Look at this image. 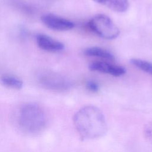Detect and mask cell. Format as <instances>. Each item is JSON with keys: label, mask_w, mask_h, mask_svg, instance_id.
I'll list each match as a JSON object with an SVG mask.
<instances>
[{"label": "cell", "mask_w": 152, "mask_h": 152, "mask_svg": "<svg viewBox=\"0 0 152 152\" xmlns=\"http://www.w3.org/2000/svg\"><path fill=\"white\" fill-rule=\"evenodd\" d=\"M74 125L83 140H93L103 136L107 124L102 112L94 106H86L79 109L73 118Z\"/></svg>", "instance_id": "obj_1"}, {"label": "cell", "mask_w": 152, "mask_h": 152, "mask_svg": "<svg viewBox=\"0 0 152 152\" xmlns=\"http://www.w3.org/2000/svg\"><path fill=\"white\" fill-rule=\"evenodd\" d=\"M20 128L26 132L35 134L41 132L46 126L47 118L42 107L35 103L23 106L18 116Z\"/></svg>", "instance_id": "obj_2"}, {"label": "cell", "mask_w": 152, "mask_h": 152, "mask_svg": "<svg viewBox=\"0 0 152 152\" xmlns=\"http://www.w3.org/2000/svg\"><path fill=\"white\" fill-rule=\"evenodd\" d=\"M88 24L93 32L105 39H116L120 33V30L116 24L104 14H99L94 15Z\"/></svg>", "instance_id": "obj_3"}, {"label": "cell", "mask_w": 152, "mask_h": 152, "mask_svg": "<svg viewBox=\"0 0 152 152\" xmlns=\"http://www.w3.org/2000/svg\"><path fill=\"white\" fill-rule=\"evenodd\" d=\"M41 19L48 27L54 30L66 31L73 28L75 26L72 21L52 14H45Z\"/></svg>", "instance_id": "obj_4"}, {"label": "cell", "mask_w": 152, "mask_h": 152, "mask_svg": "<svg viewBox=\"0 0 152 152\" xmlns=\"http://www.w3.org/2000/svg\"><path fill=\"white\" fill-rule=\"evenodd\" d=\"M40 82L45 88L53 90H65L71 86V83L68 80L53 74H45L41 76Z\"/></svg>", "instance_id": "obj_5"}, {"label": "cell", "mask_w": 152, "mask_h": 152, "mask_svg": "<svg viewBox=\"0 0 152 152\" xmlns=\"http://www.w3.org/2000/svg\"><path fill=\"white\" fill-rule=\"evenodd\" d=\"M88 68L90 71L108 74L115 77L121 76L126 72L125 68L122 66L102 61L93 62L90 64Z\"/></svg>", "instance_id": "obj_6"}, {"label": "cell", "mask_w": 152, "mask_h": 152, "mask_svg": "<svg viewBox=\"0 0 152 152\" xmlns=\"http://www.w3.org/2000/svg\"><path fill=\"white\" fill-rule=\"evenodd\" d=\"M37 43L40 49L47 52H56L64 48V45L62 43L45 34L38 35Z\"/></svg>", "instance_id": "obj_7"}, {"label": "cell", "mask_w": 152, "mask_h": 152, "mask_svg": "<svg viewBox=\"0 0 152 152\" xmlns=\"http://www.w3.org/2000/svg\"><path fill=\"white\" fill-rule=\"evenodd\" d=\"M84 53L87 56L99 57L109 60H113L115 59V57L112 53L99 47L88 48L85 49Z\"/></svg>", "instance_id": "obj_8"}, {"label": "cell", "mask_w": 152, "mask_h": 152, "mask_svg": "<svg viewBox=\"0 0 152 152\" xmlns=\"http://www.w3.org/2000/svg\"><path fill=\"white\" fill-rule=\"evenodd\" d=\"M2 84L9 88L19 90L23 87V81L18 77L12 75H4L1 77Z\"/></svg>", "instance_id": "obj_9"}, {"label": "cell", "mask_w": 152, "mask_h": 152, "mask_svg": "<svg viewBox=\"0 0 152 152\" xmlns=\"http://www.w3.org/2000/svg\"><path fill=\"white\" fill-rule=\"evenodd\" d=\"M106 6L113 11L124 12L128 9L129 3L128 0H109Z\"/></svg>", "instance_id": "obj_10"}, {"label": "cell", "mask_w": 152, "mask_h": 152, "mask_svg": "<svg viewBox=\"0 0 152 152\" xmlns=\"http://www.w3.org/2000/svg\"><path fill=\"white\" fill-rule=\"evenodd\" d=\"M130 62L137 68H139L140 69L143 71L144 72H147L151 75H152V64L138 58H132L130 60Z\"/></svg>", "instance_id": "obj_11"}, {"label": "cell", "mask_w": 152, "mask_h": 152, "mask_svg": "<svg viewBox=\"0 0 152 152\" xmlns=\"http://www.w3.org/2000/svg\"><path fill=\"white\" fill-rule=\"evenodd\" d=\"M144 132L145 138L152 143V122L148 123L145 126Z\"/></svg>", "instance_id": "obj_12"}, {"label": "cell", "mask_w": 152, "mask_h": 152, "mask_svg": "<svg viewBox=\"0 0 152 152\" xmlns=\"http://www.w3.org/2000/svg\"><path fill=\"white\" fill-rule=\"evenodd\" d=\"M86 87L89 90L93 92L97 91L99 88V86L98 84H97L96 82L93 81H88L86 83Z\"/></svg>", "instance_id": "obj_13"}, {"label": "cell", "mask_w": 152, "mask_h": 152, "mask_svg": "<svg viewBox=\"0 0 152 152\" xmlns=\"http://www.w3.org/2000/svg\"><path fill=\"white\" fill-rule=\"evenodd\" d=\"M94 2L98 3V4H100L102 5H106V4H107V2L109 1V0H93Z\"/></svg>", "instance_id": "obj_14"}]
</instances>
